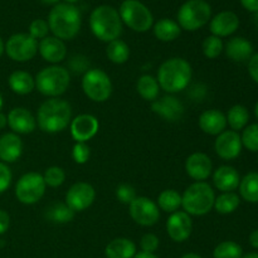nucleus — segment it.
<instances>
[{
	"instance_id": "nucleus-3",
	"label": "nucleus",
	"mask_w": 258,
	"mask_h": 258,
	"mask_svg": "<svg viewBox=\"0 0 258 258\" xmlns=\"http://www.w3.org/2000/svg\"><path fill=\"white\" fill-rule=\"evenodd\" d=\"M81 13L75 5L62 3L55 4L48 15L49 30L60 40H71L80 33Z\"/></svg>"
},
{
	"instance_id": "nucleus-23",
	"label": "nucleus",
	"mask_w": 258,
	"mask_h": 258,
	"mask_svg": "<svg viewBox=\"0 0 258 258\" xmlns=\"http://www.w3.org/2000/svg\"><path fill=\"white\" fill-rule=\"evenodd\" d=\"M239 181H241V176L233 166L222 165L213 174L214 185L222 193L234 191L239 186Z\"/></svg>"
},
{
	"instance_id": "nucleus-33",
	"label": "nucleus",
	"mask_w": 258,
	"mask_h": 258,
	"mask_svg": "<svg viewBox=\"0 0 258 258\" xmlns=\"http://www.w3.org/2000/svg\"><path fill=\"white\" fill-rule=\"evenodd\" d=\"M106 55L115 64H123L130 57V48L123 40L115 39L107 44Z\"/></svg>"
},
{
	"instance_id": "nucleus-7",
	"label": "nucleus",
	"mask_w": 258,
	"mask_h": 258,
	"mask_svg": "<svg viewBox=\"0 0 258 258\" xmlns=\"http://www.w3.org/2000/svg\"><path fill=\"white\" fill-rule=\"evenodd\" d=\"M176 17L181 29L194 32L211 20L212 8L206 0H188L179 8Z\"/></svg>"
},
{
	"instance_id": "nucleus-47",
	"label": "nucleus",
	"mask_w": 258,
	"mask_h": 258,
	"mask_svg": "<svg viewBox=\"0 0 258 258\" xmlns=\"http://www.w3.org/2000/svg\"><path fill=\"white\" fill-rule=\"evenodd\" d=\"M10 217L5 211L0 209V234H4L9 229Z\"/></svg>"
},
{
	"instance_id": "nucleus-58",
	"label": "nucleus",
	"mask_w": 258,
	"mask_h": 258,
	"mask_svg": "<svg viewBox=\"0 0 258 258\" xmlns=\"http://www.w3.org/2000/svg\"><path fill=\"white\" fill-rule=\"evenodd\" d=\"M3 105H4V101H3V96H2V92H0V110H2Z\"/></svg>"
},
{
	"instance_id": "nucleus-31",
	"label": "nucleus",
	"mask_w": 258,
	"mask_h": 258,
	"mask_svg": "<svg viewBox=\"0 0 258 258\" xmlns=\"http://www.w3.org/2000/svg\"><path fill=\"white\" fill-rule=\"evenodd\" d=\"M136 90L139 95L146 101H155L158 100L159 92H160V86H159L158 80L150 75L141 76L136 83Z\"/></svg>"
},
{
	"instance_id": "nucleus-29",
	"label": "nucleus",
	"mask_w": 258,
	"mask_h": 258,
	"mask_svg": "<svg viewBox=\"0 0 258 258\" xmlns=\"http://www.w3.org/2000/svg\"><path fill=\"white\" fill-rule=\"evenodd\" d=\"M181 28L179 27L178 22L164 18L154 25V34L161 42H173L180 35Z\"/></svg>"
},
{
	"instance_id": "nucleus-41",
	"label": "nucleus",
	"mask_w": 258,
	"mask_h": 258,
	"mask_svg": "<svg viewBox=\"0 0 258 258\" xmlns=\"http://www.w3.org/2000/svg\"><path fill=\"white\" fill-rule=\"evenodd\" d=\"M116 197L123 204H130L136 198V190L130 184H121L116 188Z\"/></svg>"
},
{
	"instance_id": "nucleus-49",
	"label": "nucleus",
	"mask_w": 258,
	"mask_h": 258,
	"mask_svg": "<svg viewBox=\"0 0 258 258\" xmlns=\"http://www.w3.org/2000/svg\"><path fill=\"white\" fill-rule=\"evenodd\" d=\"M249 244L253 248L258 249V229H254L251 234H249Z\"/></svg>"
},
{
	"instance_id": "nucleus-13",
	"label": "nucleus",
	"mask_w": 258,
	"mask_h": 258,
	"mask_svg": "<svg viewBox=\"0 0 258 258\" xmlns=\"http://www.w3.org/2000/svg\"><path fill=\"white\" fill-rule=\"evenodd\" d=\"M95 198V188L85 181H78L68 189L66 194V204L73 212H83L92 206Z\"/></svg>"
},
{
	"instance_id": "nucleus-4",
	"label": "nucleus",
	"mask_w": 258,
	"mask_h": 258,
	"mask_svg": "<svg viewBox=\"0 0 258 258\" xmlns=\"http://www.w3.org/2000/svg\"><path fill=\"white\" fill-rule=\"evenodd\" d=\"M90 28L97 39L110 43L120 38L122 33V20L115 8L100 5L91 13Z\"/></svg>"
},
{
	"instance_id": "nucleus-14",
	"label": "nucleus",
	"mask_w": 258,
	"mask_h": 258,
	"mask_svg": "<svg viewBox=\"0 0 258 258\" xmlns=\"http://www.w3.org/2000/svg\"><path fill=\"white\" fill-rule=\"evenodd\" d=\"M242 148L243 145H242L241 135L233 130H224L217 136L214 143V150L217 155L223 160H233L238 158Z\"/></svg>"
},
{
	"instance_id": "nucleus-8",
	"label": "nucleus",
	"mask_w": 258,
	"mask_h": 258,
	"mask_svg": "<svg viewBox=\"0 0 258 258\" xmlns=\"http://www.w3.org/2000/svg\"><path fill=\"white\" fill-rule=\"evenodd\" d=\"M121 20L130 29L138 33H145L153 27L154 18L149 8L138 0H125L118 10Z\"/></svg>"
},
{
	"instance_id": "nucleus-22",
	"label": "nucleus",
	"mask_w": 258,
	"mask_h": 258,
	"mask_svg": "<svg viewBox=\"0 0 258 258\" xmlns=\"http://www.w3.org/2000/svg\"><path fill=\"white\" fill-rule=\"evenodd\" d=\"M199 127L204 134L208 135L218 136L219 134L223 133L227 127V118L222 111L216 110H207L199 116Z\"/></svg>"
},
{
	"instance_id": "nucleus-11",
	"label": "nucleus",
	"mask_w": 258,
	"mask_h": 258,
	"mask_svg": "<svg viewBox=\"0 0 258 258\" xmlns=\"http://www.w3.org/2000/svg\"><path fill=\"white\" fill-rule=\"evenodd\" d=\"M5 52L8 57L15 62H28L37 54L38 40L27 33H18L12 35L5 43Z\"/></svg>"
},
{
	"instance_id": "nucleus-36",
	"label": "nucleus",
	"mask_w": 258,
	"mask_h": 258,
	"mask_svg": "<svg viewBox=\"0 0 258 258\" xmlns=\"http://www.w3.org/2000/svg\"><path fill=\"white\" fill-rule=\"evenodd\" d=\"M214 258H242L243 249L237 242L224 241L221 242L213 251Z\"/></svg>"
},
{
	"instance_id": "nucleus-6",
	"label": "nucleus",
	"mask_w": 258,
	"mask_h": 258,
	"mask_svg": "<svg viewBox=\"0 0 258 258\" xmlns=\"http://www.w3.org/2000/svg\"><path fill=\"white\" fill-rule=\"evenodd\" d=\"M35 88L47 97L57 98L70 87L71 76L68 70L58 64L43 68L35 76Z\"/></svg>"
},
{
	"instance_id": "nucleus-57",
	"label": "nucleus",
	"mask_w": 258,
	"mask_h": 258,
	"mask_svg": "<svg viewBox=\"0 0 258 258\" xmlns=\"http://www.w3.org/2000/svg\"><path fill=\"white\" fill-rule=\"evenodd\" d=\"M64 2L66 3H67V4H75V3H77L78 2V0H64Z\"/></svg>"
},
{
	"instance_id": "nucleus-32",
	"label": "nucleus",
	"mask_w": 258,
	"mask_h": 258,
	"mask_svg": "<svg viewBox=\"0 0 258 258\" xmlns=\"http://www.w3.org/2000/svg\"><path fill=\"white\" fill-rule=\"evenodd\" d=\"M227 125L231 126L233 131L238 133L239 130H243L249 121V112L246 106L234 105L228 110L226 115Z\"/></svg>"
},
{
	"instance_id": "nucleus-46",
	"label": "nucleus",
	"mask_w": 258,
	"mask_h": 258,
	"mask_svg": "<svg viewBox=\"0 0 258 258\" xmlns=\"http://www.w3.org/2000/svg\"><path fill=\"white\" fill-rule=\"evenodd\" d=\"M248 73L258 85V53H254L248 60Z\"/></svg>"
},
{
	"instance_id": "nucleus-15",
	"label": "nucleus",
	"mask_w": 258,
	"mask_h": 258,
	"mask_svg": "<svg viewBox=\"0 0 258 258\" xmlns=\"http://www.w3.org/2000/svg\"><path fill=\"white\" fill-rule=\"evenodd\" d=\"M71 135L76 143H87L98 133L100 123L93 115L82 113L71 121L70 123Z\"/></svg>"
},
{
	"instance_id": "nucleus-55",
	"label": "nucleus",
	"mask_w": 258,
	"mask_h": 258,
	"mask_svg": "<svg viewBox=\"0 0 258 258\" xmlns=\"http://www.w3.org/2000/svg\"><path fill=\"white\" fill-rule=\"evenodd\" d=\"M242 258H258V253H248L246 256H243Z\"/></svg>"
},
{
	"instance_id": "nucleus-24",
	"label": "nucleus",
	"mask_w": 258,
	"mask_h": 258,
	"mask_svg": "<svg viewBox=\"0 0 258 258\" xmlns=\"http://www.w3.org/2000/svg\"><path fill=\"white\" fill-rule=\"evenodd\" d=\"M23 141L18 134L8 133L0 136V160L3 163H14L22 156Z\"/></svg>"
},
{
	"instance_id": "nucleus-45",
	"label": "nucleus",
	"mask_w": 258,
	"mask_h": 258,
	"mask_svg": "<svg viewBox=\"0 0 258 258\" xmlns=\"http://www.w3.org/2000/svg\"><path fill=\"white\" fill-rule=\"evenodd\" d=\"M88 66H90V62H88L87 58L83 57V55H75L70 62L71 70L75 73H86L88 71Z\"/></svg>"
},
{
	"instance_id": "nucleus-9",
	"label": "nucleus",
	"mask_w": 258,
	"mask_h": 258,
	"mask_svg": "<svg viewBox=\"0 0 258 258\" xmlns=\"http://www.w3.org/2000/svg\"><path fill=\"white\" fill-rule=\"evenodd\" d=\"M82 90L93 102H105L112 93V82L107 73L98 68H92L83 75Z\"/></svg>"
},
{
	"instance_id": "nucleus-27",
	"label": "nucleus",
	"mask_w": 258,
	"mask_h": 258,
	"mask_svg": "<svg viewBox=\"0 0 258 258\" xmlns=\"http://www.w3.org/2000/svg\"><path fill=\"white\" fill-rule=\"evenodd\" d=\"M9 83L10 90L17 95H29L33 92L35 88V80L30 73L25 72V71H15L9 76Z\"/></svg>"
},
{
	"instance_id": "nucleus-35",
	"label": "nucleus",
	"mask_w": 258,
	"mask_h": 258,
	"mask_svg": "<svg viewBox=\"0 0 258 258\" xmlns=\"http://www.w3.org/2000/svg\"><path fill=\"white\" fill-rule=\"evenodd\" d=\"M158 207L166 213H175L181 207V196L174 189H165L159 194Z\"/></svg>"
},
{
	"instance_id": "nucleus-50",
	"label": "nucleus",
	"mask_w": 258,
	"mask_h": 258,
	"mask_svg": "<svg viewBox=\"0 0 258 258\" xmlns=\"http://www.w3.org/2000/svg\"><path fill=\"white\" fill-rule=\"evenodd\" d=\"M134 258H158L155 256L154 253H149V252H139V253H136L135 256H134Z\"/></svg>"
},
{
	"instance_id": "nucleus-54",
	"label": "nucleus",
	"mask_w": 258,
	"mask_h": 258,
	"mask_svg": "<svg viewBox=\"0 0 258 258\" xmlns=\"http://www.w3.org/2000/svg\"><path fill=\"white\" fill-rule=\"evenodd\" d=\"M42 3H44V4H57L59 0H40Z\"/></svg>"
},
{
	"instance_id": "nucleus-17",
	"label": "nucleus",
	"mask_w": 258,
	"mask_h": 258,
	"mask_svg": "<svg viewBox=\"0 0 258 258\" xmlns=\"http://www.w3.org/2000/svg\"><path fill=\"white\" fill-rule=\"evenodd\" d=\"M151 110L161 118L170 121V122L181 120L184 115V106L181 101L171 95L164 96V97L154 101L151 105Z\"/></svg>"
},
{
	"instance_id": "nucleus-56",
	"label": "nucleus",
	"mask_w": 258,
	"mask_h": 258,
	"mask_svg": "<svg viewBox=\"0 0 258 258\" xmlns=\"http://www.w3.org/2000/svg\"><path fill=\"white\" fill-rule=\"evenodd\" d=\"M254 115H256V117L258 118V101H257L256 106H254Z\"/></svg>"
},
{
	"instance_id": "nucleus-34",
	"label": "nucleus",
	"mask_w": 258,
	"mask_h": 258,
	"mask_svg": "<svg viewBox=\"0 0 258 258\" xmlns=\"http://www.w3.org/2000/svg\"><path fill=\"white\" fill-rule=\"evenodd\" d=\"M239 204H241V198L238 194L234 191H228V193H222L219 197H216L213 208L219 214H231L237 211Z\"/></svg>"
},
{
	"instance_id": "nucleus-16",
	"label": "nucleus",
	"mask_w": 258,
	"mask_h": 258,
	"mask_svg": "<svg viewBox=\"0 0 258 258\" xmlns=\"http://www.w3.org/2000/svg\"><path fill=\"white\" fill-rule=\"evenodd\" d=\"M193 231L191 217L184 211L171 213L166 221V232L174 242H184L190 237Z\"/></svg>"
},
{
	"instance_id": "nucleus-37",
	"label": "nucleus",
	"mask_w": 258,
	"mask_h": 258,
	"mask_svg": "<svg viewBox=\"0 0 258 258\" xmlns=\"http://www.w3.org/2000/svg\"><path fill=\"white\" fill-rule=\"evenodd\" d=\"M202 49H203L204 55L209 59H216L222 52L224 50V44L222 38L216 37V35H209L204 39L203 44H202Z\"/></svg>"
},
{
	"instance_id": "nucleus-38",
	"label": "nucleus",
	"mask_w": 258,
	"mask_h": 258,
	"mask_svg": "<svg viewBox=\"0 0 258 258\" xmlns=\"http://www.w3.org/2000/svg\"><path fill=\"white\" fill-rule=\"evenodd\" d=\"M242 145L251 153H258V123L246 126L241 135Z\"/></svg>"
},
{
	"instance_id": "nucleus-30",
	"label": "nucleus",
	"mask_w": 258,
	"mask_h": 258,
	"mask_svg": "<svg viewBox=\"0 0 258 258\" xmlns=\"http://www.w3.org/2000/svg\"><path fill=\"white\" fill-rule=\"evenodd\" d=\"M239 194L248 203H258V173L251 171L239 181Z\"/></svg>"
},
{
	"instance_id": "nucleus-21",
	"label": "nucleus",
	"mask_w": 258,
	"mask_h": 258,
	"mask_svg": "<svg viewBox=\"0 0 258 258\" xmlns=\"http://www.w3.org/2000/svg\"><path fill=\"white\" fill-rule=\"evenodd\" d=\"M38 50L42 58L52 64H58L63 62L67 55V48L63 40L57 37H45L38 44Z\"/></svg>"
},
{
	"instance_id": "nucleus-51",
	"label": "nucleus",
	"mask_w": 258,
	"mask_h": 258,
	"mask_svg": "<svg viewBox=\"0 0 258 258\" xmlns=\"http://www.w3.org/2000/svg\"><path fill=\"white\" fill-rule=\"evenodd\" d=\"M7 125H8V117L2 112V111H0V130L4 128Z\"/></svg>"
},
{
	"instance_id": "nucleus-18",
	"label": "nucleus",
	"mask_w": 258,
	"mask_h": 258,
	"mask_svg": "<svg viewBox=\"0 0 258 258\" xmlns=\"http://www.w3.org/2000/svg\"><path fill=\"white\" fill-rule=\"evenodd\" d=\"M213 164L211 158L204 153H194L188 156L185 161V171L191 179L197 181H204L211 176Z\"/></svg>"
},
{
	"instance_id": "nucleus-20",
	"label": "nucleus",
	"mask_w": 258,
	"mask_h": 258,
	"mask_svg": "<svg viewBox=\"0 0 258 258\" xmlns=\"http://www.w3.org/2000/svg\"><path fill=\"white\" fill-rule=\"evenodd\" d=\"M239 27V18L237 17L236 13L224 10V12L218 13L213 19L211 20L209 29H211L212 35L223 38L229 37L233 34Z\"/></svg>"
},
{
	"instance_id": "nucleus-39",
	"label": "nucleus",
	"mask_w": 258,
	"mask_h": 258,
	"mask_svg": "<svg viewBox=\"0 0 258 258\" xmlns=\"http://www.w3.org/2000/svg\"><path fill=\"white\" fill-rule=\"evenodd\" d=\"M43 179L45 181V185L50 186V188H58L64 183L66 173L59 166H50L44 171Z\"/></svg>"
},
{
	"instance_id": "nucleus-48",
	"label": "nucleus",
	"mask_w": 258,
	"mask_h": 258,
	"mask_svg": "<svg viewBox=\"0 0 258 258\" xmlns=\"http://www.w3.org/2000/svg\"><path fill=\"white\" fill-rule=\"evenodd\" d=\"M242 7L251 13L258 12V0H241Z\"/></svg>"
},
{
	"instance_id": "nucleus-10",
	"label": "nucleus",
	"mask_w": 258,
	"mask_h": 258,
	"mask_svg": "<svg viewBox=\"0 0 258 258\" xmlns=\"http://www.w3.org/2000/svg\"><path fill=\"white\" fill-rule=\"evenodd\" d=\"M45 181L43 175L35 171L24 174L20 176L15 185V197L18 201L27 206L38 203L45 193Z\"/></svg>"
},
{
	"instance_id": "nucleus-44",
	"label": "nucleus",
	"mask_w": 258,
	"mask_h": 258,
	"mask_svg": "<svg viewBox=\"0 0 258 258\" xmlns=\"http://www.w3.org/2000/svg\"><path fill=\"white\" fill-rule=\"evenodd\" d=\"M12 179L13 174L10 168L5 163L0 161V194L8 190V188L12 184Z\"/></svg>"
},
{
	"instance_id": "nucleus-28",
	"label": "nucleus",
	"mask_w": 258,
	"mask_h": 258,
	"mask_svg": "<svg viewBox=\"0 0 258 258\" xmlns=\"http://www.w3.org/2000/svg\"><path fill=\"white\" fill-rule=\"evenodd\" d=\"M76 212H73L66 203L55 202L45 208L44 217L47 221L55 224H64L73 221Z\"/></svg>"
},
{
	"instance_id": "nucleus-40",
	"label": "nucleus",
	"mask_w": 258,
	"mask_h": 258,
	"mask_svg": "<svg viewBox=\"0 0 258 258\" xmlns=\"http://www.w3.org/2000/svg\"><path fill=\"white\" fill-rule=\"evenodd\" d=\"M48 32H49V25L48 22L44 19H34L29 25V35L34 38L35 40L44 39L48 37Z\"/></svg>"
},
{
	"instance_id": "nucleus-2",
	"label": "nucleus",
	"mask_w": 258,
	"mask_h": 258,
	"mask_svg": "<svg viewBox=\"0 0 258 258\" xmlns=\"http://www.w3.org/2000/svg\"><path fill=\"white\" fill-rule=\"evenodd\" d=\"M193 76L190 63L180 57L166 59L159 67L158 82L161 90L168 93H178L189 86Z\"/></svg>"
},
{
	"instance_id": "nucleus-53",
	"label": "nucleus",
	"mask_w": 258,
	"mask_h": 258,
	"mask_svg": "<svg viewBox=\"0 0 258 258\" xmlns=\"http://www.w3.org/2000/svg\"><path fill=\"white\" fill-rule=\"evenodd\" d=\"M4 50H5V44H4V42H3L2 37H0V57H2V55H3Z\"/></svg>"
},
{
	"instance_id": "nucleus-5",
	"label": "nucleus",
	"mask_w": 258,
	"mask_h": 258,
	"mask_svg": "<svg viewBox=\"0 0 258 258\" xmlns=\"http://www.w3.org/2000/svg\"><path fill=\"white\" fill-rule=\"evenodd\" d=\"M216 201L213 188L206 181H196L181 196V207L189 216H206L212 211Z\"/></svg>"
},
{
	"instance_id": "nucleus-52",
	"label": "nucleus",
	"mask_w": 258,
	"mask_h": 258,
	"mask_svg": "<svg viewBox=\"0 0 258 258\" xmlns=\"http://www.w3.org/2000/svg\"><path fill=\"white\" fill-rule=\"evenodd\" d=\"M181 258H203V257L199 256V254H197V253H186V254H184Z\"/></svg>"
},
{
	"instance_id": "nucleus-43",
	"label": "nucleus",
	"mask_w": 258,
	"mask_h": 258,
	"mask_svg": "<svg viewBox=\"0 0 258 258\" xmlns=\"http://www.w3.org/2000/svg\"><path fill=\"white\" fill-rule=\"evenodd\" d=\"M140 247L144 252L154 253L159 248V238L153 233H146L141 237Z\"/></svg>"
},
{
	"instance_id": "nucleus-19",
	"label": "nucleus",
	"mask_w": 258,
	"mask_h": 258,
	"mask_svg": "<svg viewBox=\"0 0 258 258\" xmlns=\"http://www.w3.org/2000/svg\"><path fill=\"white\" fill-rule=\"evenodd\" d=\"M8 125L14 134H30L37 127V118L29 110L24 107H15L8 115Z\"/></svg>"
},
{
	"instance_id": "nucleus-1",
	"label": "nucleus",
	"mask_w": 258,
	"mask_h": 258,
	"mask_svg": "<svg viewBox=\"0 0 258 258\" xmlns=\"http://www.w3.org/2000/svg\"><path fill=\"white\" fill-rule=\"evenodd\" d=\"M72 121V107L60 98H49L40 105L37 113L39 128L48 134H57L68 127Z\"/></svg>"
},
{
	"instance_id": "nucleus-12",
	"label": "nucleus",
	"mask_w": 258,
	"mask_h": 258,
	"mask_svg": "<svg viewBox=\"0 0 258 258\" xmlns=\"http://www.w3.org/2000/svg\"><path fill=\"white\" fill-rule=\"evenodd\" d=\"M128 212L134 222L143 227L154 226L160 218L158 204L146 197H136L128 204Z\"/></svg>"
},
{
	"instance_id": "nucleus-26",
	"label": "nucleus",
	"mask_w": 258,
	"mask_h": 258,
	"mask_svg": "<svg viewBox=\"0 0 258 258\" xmlns=\"http://www.w3.org/2000/svg\"><path fill=\"white\" fill-rule=\"evenodd\" d=\"M136 253V244L131 239L123 237L112 239L105 248L107 258H134Z\"/></svg>"
},
{
	"instance_id": "nucleus-42",
	"label": "nucleus",
	"mask_w": 258,
	"mask_h": 258,
	"mask_svg": "<svg viewBox=\"0 0 258 258\" xmlns=\"http://www.w3.org/2000/svg\"><path fill=\"white\" fill-rule=\"evenodd\" d=\"M91 150L90 146L86 143H76V145L73 146L72 150V156L73 160L77 164H86L90 159Z\"/></svg>"
},
{
	"instance_id": "nucleus-25",
	"label": "nucleus",
	"mask_w": 258,
	"mask_h": 258,
	"mask_svg": "<svg viewBox=\"0 0 258 258\" xmlns=\"http://www.w3.org/2000/svg\"><path fill=\"white\" fill-rule=\"evenodd\" d=\"M224 50H226L227 57L237 63L249 60V58L253 55V45L243 37H234L229 39L224 47Z\"/></svg>"
}]
</instances>
